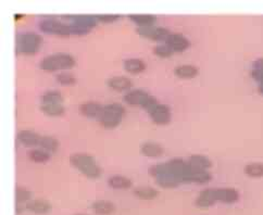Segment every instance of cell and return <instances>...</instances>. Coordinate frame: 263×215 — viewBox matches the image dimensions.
Returning <instances> with one entry per match:
<instances>
[{
  "instance_id": "cell-1",
  "label": "cell",
  "mask_w": 263,
  "mask_h": 215,
  "mask_svg": "<svg viewBox=\"0 0 263 215\" xmlns=\"http://www.w3.org/2000/svg\"><path fill=\"white\" fill-rule=\"evenodd\" d=\"M71 166L79 170L88 178H98L101 175V169L98 166L94 156L84 152L72 153L69 157Z\"/></svg>"
},
{
  "instance_id": "cell-2",
  "label": "cell",
  "mask_w": 263,
  "mask_h": 215,
  "mask_svg": "<svg viewBox=\"0 0 263 215\" xmlns=\"http://www.w3.org/2000/svg\"><path fill=\"white\" fill-rule=\"evenodd\" d=\"M75 59L73 56L66 52H57L46 56L39 63V68L46 72L65 71L72 69L75 66Z\"/></svg>"
},
{
  "instance_id": "cell-3",
  "label": "cell",
  "mask_w": 263,
  "mask_h": 215,
  "mask_svg": "<svg viewBox=\"0 0 263 215\" xmlns=\"http://www.w3.org/2000/svg\"><path fill=\"white\" fill-rule=\"evenodd\" d=\"M63 18L70 21V31L74 35L89 33L99 22L96 14H67Z\"/></svg>"
},
{
  "instance_id": "cell-4",
  "label": "cell",
  "mask_w": 263,
  "mask_h": 215,
  "mask_svg": "<svg viewBox=\"0 0 263 215\" xmlns=\"http://www.w3.org/2000/svg\"><path fill=\"white\" fill-rule=\"evenodd\" d=\"M41 42V36L34 32L19 34L16 38V52L18 55L33 56L38 52Z\"/></svg>"
},
{
  "instance_id": "cell-5",
  "label": "cell",
  "mask_w": 263,
  "mask_h": 215,
  "mask_svg": "<svg viewBox=\"0 0 263 215\" xmlns=\"http://www.w3.org/2000/svg\"><path fill=\"white\" fill-rule=\"evenodd\" d=\"M125 114V107L118 102L106 104L99 117V123L106 128H115L120 125Z\"/></svg>"
},
{
  "instance_id": "cell-6",
  "label": "cell",
  "mask_w": 263,
  "mask_h": 215,
  "mask_svg": "<svg viewBox=\"0 0 263 215\" xmlns=\"http://www.w3.org/2000/svg\"><path fill=\"white\" fill-rule=\"evenodd\" d=\"M149 174L155 179V183L163 188H175L182 184L180 179L169 170L166 162L150 167Z\"/></svg>"
},
{
  "instance_id": "cell-7",
  "label": "cell",
  "mask_w": 263,
  "mask_h": 215,
  "mask_svg": "<svg viewBox=\"0 0 263 215\" xmlns=\"http://www.w3.org/2000/svg\"><path fill=\"white\" fill-rule=\"evenodd\" d=\"M124 101L131 105H139L149 112L159 102L153 96L149 95L144 89H133L130 90L124 96Z\"/></svg>"
},
{
  "instance_id": "cell-8",
  "label": "cell",
  "mask_w": 263,
  "mask_h": 215,
  "mask_svg": "<svg viewBox=\"0 0 263 215\" xmlns=\"http://www.w3.org/2000/svg\"><path fill=\"white\" fill-rule=\"evenodd\" d=\"M39 30L46 34H51L61 36V37H68L71 35L70 26L67 23H63L62 21L57 20L55 18H45L38 23Z\"/></svg>"
},
{
  "instance_id": "cell-9",
  "label": "cell",
  "mask_w": 263,
  "mask_h": 215,
  "mask_svg": "<svg viewBox=\"0 0 263 215\" xmlns=\"http://www.w3.org/2000/svg\"><path fill=\"white\" fill-rule=\"evenodd\" d=\"M136 32L138 35L141 36V37H145L151 40H166L170 36V34H171L167 27L154 26V25L137 27Z\"/></svg>"
},
{
  "instance_id": "cell-10",
  "label": "cell",
  "mask_w": 263,
  "mask_h": 215,
  "mask_svg": "<svg viewBox=\"0 0 263 215\" xmlns=\"http://www.w3.org/2000/svg\"><path fill=\"white\" fill-rule=\"evenodd\" d=\"M148 113L153 123L158 125H167L171 121V110L168 104L158 103Z\"/></svg>"
},
{
  "instance_id": "cell-11",
  "label": "cell",
  "mask_w": 263,
  "mask_h": 215,
  "mask_svg": "<svg viewBox=\"0 0 263 215\" xmlns=\"http://www.w3.org/2000/svg\"><path fill=\"white\" fill-rule=\"evenodd\" d=\"M166 44L171 48L174 52H183L190 46V41L186 36L181 33H171L166 39Z\"/></svg>"
},
{
  "instance_id": "cell-12",
  "label": "cell",
  "mask_w": 263,
  "mask_h": 215,
  "mask_svg": "<svg viewBox=\"0 0 263 215\" xmlns=\"http://www.w3.org/2000/svg\"><path fill=\"white\" fill-rule=\"evenodd\" d=\"M25 207L27 211H30L34 214L42 215L50 212L52 209V205L46 199H33L30 202L25 204Z\"/></svg>"
},
{
  "instance_id": "cell-13",
  "label": "cell",
  "mask_w": 263,
  "mask_h": 215,
  "mask_svg": "<svg viewBox=\"0 0 263 215\" xmlns=\"http://www.w3.org/2000/svg\"><path fill=\"white\" fill-rule=\"evenodd\" d=\"M215 195L217 202L223 203H235L239 199L238 191L235 188H215Z\"/></svg>"
},
{
  "instance_id": "cell-14",
  "label": "cell",
  "mask_w": 263,
  "mask_h": 215,
  "mask_svg": "<svg viewBox=\"0 0 263 215\" xmlns=\"http://www.w3.org/2000/svg\"><path fill=\"white\" fill-rule=\"evenodd\" d=\"M217 202L216 195H215V188H207L202 191H200L198 197L196 198V205L201 209H207V207L213 205Z\"/></svg>"
},
{
  "instance_id": "cell-15",
  "label": "cell",
  "mask_w": 263,
  "mask_h": 215,
  "mask_svg": "<svg viewBox=\"0 0 263 215\" xmlns=\"http://www.w3.org/2000/svg\"><path fill=\"white\" fill-rule=\"evenodd\" d=\"M40 137L41 136H39L36 132L28 131V130L20 131L17 135L18 140L26 147H34L39 145Z\"/></svg>"
},
{
  "instance_id": "cell-16",
  "label": "cell",
  "mask_w": 263,
  "mask_h": 215,
  "mask_svg": "<svg viewBox=\"0 0 263 215\" xmlns=\"http://www.w3.org/2000/svg\"><path fill=\"white\" fill-rule=\"evenodd\" d=\"M163 147L158 142L145 141L140 145V152L148 157H158L163 154Z\"/></svg>"
},
{
  "instance_id": "cell-17",
  "label": "cell",
  "mask_w": 263,
  "mask_h": 215,
  "mask_svg": "<svg viewBox=\"0 0 263 215\" xmlns=\"http://www.w3.org/2000/svg\"><path fill=\"white\" fill-rule=\"evenodd\" d=\"M107 85L113 90L123 91L129 90L132 87V81L126 76H113L107 81Z\"/></svg>"
},
{
  "instance_id": "cell-18",
  "label": "cell",
  "mask_w": 263,
  "mask_h": 215,
  "mask_svg": "<svg viewBox=\"0 0 263 215\" xmlns=\"http://www.w3.org/2000/svg\"><path fill=\"white\" fill-rule=\"evenodd\" d=\"M102 107L103 105L96 101H87L80 105V111L87 118H99L102 112Z\"/></svg>"
},
{
  "instance_id": "cell-19",
  "label": "cell",
  "mask_w": 263,
  "mask_h": 215,
  "mask_svg": "<svg viewBox=\"0 0 263 215\" xmlns=\"http://www.w3.org/2000/svg\"><path fill=\"white\" fill-rule=\"evenodd\" d=\"M188 166L193 170H205L208 171L212 167V162L208 156L203 154H193L189 156Z\"/></svg>"
},
{
  "instance_id": "cell-20",
  "label": "cell",
  "mask_w": 263,
  "mask_h": 215,
  "mask_svg": "<svg viewBox=\"0 0 263 215\" xmlns=\"http://www.w3.org/2000/svg\"><path fill=\"white\" fill-rule=\"evenodd\" d=\"M90 207L98 215H110L116 211V205L108 200H97L91 203Z\"/></svg>"
},
{
  "instance_id": "cell-21",
  "label": "cell",
  "mask_w": 263,
  "mask_h": 215,
  "mask_svg": "<svg viewBox=\"0 0 263 215\" xmlns=\"http://www.w3.org/2000/svg\"><path fill=\"white\" fill-rule=\"evenodd\" d=\"M199 73V69L193 64H181L174 69V74L180 78H193Z\"/></svg>"
},
{
  "instance_id": "cell-22",
  "label": "cell",
  "mask_w": 263,
  "mask_h": 215,
  "mask_svg": "<svg viewBox=\"0 0 263 215\" xmlns=\"http://www.w3.org/2000/svg\"><path fill=\"white\" fill-rule=\"evenodd\" d=\"M124 70L129 72L131 74H138L140 72L145 71L146 69V63L138 58H131L126 59L123 63Z\"/></svg>"
},
{
  "instance_id": "cell-23",
  "label": "cell",
  "mask_w": 263,
  "mask_h": 215,
  "mask_svg": "<svg viewBox=\"0 0 263 215\" xmlns=\"http://www.w3.org/2000/svg\"><path fill=\"white\" fill-rule=\"evenodd\" d=\"M211 179V174L205 170H193L190 168L188 174V183L204 184Z\"/></svg>"
},
{
  "instance_id": "cell-24",
  "label": "cell",
  "mask_w": 263,
  "mask_h": 215,
  "mask_svg": "<svg viewBox=\"0 0 263 215\" xmlns=\"http://www.w3.org/2000/svg\"><path fill=\"white\" fill-rule=\"evenodd\" d=\"M158 190L150 186H138L134 189V195L141 200H153L158 196Z\"/></svg>"
},
{
  "instance_id": "cell-25",
  "label": "cell",
  "mask_w": 263,
  "mask_h": 215,
  "mask_svg": "<svg viewBox=\"0 0 263 215\" xmlns=\"http://www.w3.org/2000/svg\"><path fill=\"white\" fill-rule=\"evenodd\" d=\"M129 18L131 21L136 23L138 27L141 26H149L153 25V23L157 21V17L153 16V14H143V13H137V14H129Z\"/></svg>"
},
{
  "instance_id": "cell-26",
  "label": "cell",
  "mask_w": 263,
  "mask_h": 215,
  "mask_svg": "<svg viewBox=\"0 0 263 215\" xmlns=\"http://www.w3.org/2000/svg\"><path fill=\"white\" fill-rule=\"evenodd\" d=\"M108 185L115 189H127L132 186V181L126 176L113 175L108 178Z\"/></svg>"
},
{
  "instance_id": "cell-27",
  "label": "cell",
  "mask_w": 263,
  "mask_h": 215,
  "mask_svg": "<svg viewBox=\"0 0 263 215\" xmlns=\"http://www.w3.org/2000/svg\"><path fill=\"white\" fill-rule=\"evenodd\" d=\"M40 110L49 117H60L66 111L63 103H41Z\"/></svg>"
},
{
  "instance_id": "cell-28",
  "label": "cell",
  "mask_w": 263,
  "mask_h": 215,
  "mask_svg": "<svg viewBox=\"0 0 263 215\" xmlns=\"http://www.w3.org/2000/svg\"><path fill=\"white\" fill-rule=\"evenodd\" d=\"M39 146L41 149L46 150L47 152H55L59 148V141L52 136H41L39 140Z\"/></svg>"
},
{
  "instance_id": "cell-29",
  "label": "cell",
  "mask_w": 263,
  "mask_h": 215,
  "mask_svg": "<svg viewBox=\"0 0 263 215\" xmlns=\"http://www.w3.org/2000/svg\"><path fill=\"white\" fill-rule=\"evenodd\" d=\"M63 97L59 90L50 89L41 95V103H62Z\"/></svg>"
},
{
  "instance_id": "cell-30",
  "label": "cell",
  "mask_w": 263,
  "mask_h": 215,
  "mask_svg": "<svg viewBox=\"0 0 263 215\" xmlns=\"http://www.w3.org/2000/svg\"><path fill=\"white\" fill-rule=\"evenodd\" d=\"M32 200V192L22 186H17L16 188V204L25 205Z\"/></svg>"
},
{
  "instance_id": "cell-31",
  "label": "cell",
  "mask_w": 263,
  "mask_h": 215,
  "mask_svg": "<svg viewBox=\"0 0 263 215\" xmlns=\"http://www.w3.org/2000/svg\"><path fill=\"white\" fill-rule=\"evenodd\" d=\"M28 157L36 163H44L50 159V154L44 149H32L28 151Z\"/></svg>"
},
{
  "instance_id": "cell-32",
  "label": "cell",
  "mask_w": 263,
  "mask_h": 215,
  "mask_svg": "<svg viewBox=\"0 0 263 215\" xmlns=\"http://www.w3.org/2000/svg\"><path fill=\"white\" fill-rule=\"evenodd\" d=\"M245 173L250 177H262L263 176V164L251 163L245 167Z\"/></svg>"
},
{
  "instance_id": "cell-33",
  "label": "cell",
  "mask_w": 263,
  "mask_h": 215,
  "mask_svg": "<svg viewBox=\"0 0 263 215\" xmlns=\"http://www.w3.org/2000/svg\"><path fill=\"white\" fill-rule=\"evenodd\" d=\"M56 80L57 82L65 86L73 85L76 83V77L72 73H69V72H61V73L57 74Z\"/></svg>"
},
{
  "instance_id": "cell-34",
  "label": "cell",
  "mask_w": 263,
  "mask_h": 215,
  "mask_svg": "<svg viewBox=\"0 0 263 215\" xmlns=\"http://www.w3.org/2000/svg\"><path fill=\"white\" fill-rule=\"evenodd\" d=\"M153 53L155 56L160 57V58H169V57L173 56L174 51L167 44H165V45H157V46H155L153 48Z\"/></svg>"
},
{
  "instance_id": "cell-35",
  "label": "cell",
  "mask_w": 263,
  "mask_h": 215,
  "mask_svg": "<svg viewBox=\"0 0 263 215\" xmlns=\"http://www.w3.org/2000/svg\"><path fill=\"white\" fill-rule=\"evenodd\" d=\"M97 19L99 22H102V23H112V22H116L119 19L122 18L121 14L118 13H101V14H96Z\"/></svg>"
},
{
  "instance_id": "cell-36",
  "label": "cell",
  "mask_w": 263,
  "mask_h": 215,
  "mask_svg": "<svg viewBox=\"0 0 263 215\" xmlns=\"http://www.w3.org/2000/svg\"><path fill=\"white\" fill-rule=\"evenodd\" d=\"M24 210H26L25 205H23V204H16V213H17L18 215L21 214V213H23Z\"/></svg>"
},
{
  "instance_id": "cell-37",
  "label": "cell",
  "mask_w": 263,
  "mask_h": 215,
  "mask_svg": "<svg viewBox=\"0 0 263 215\" xmlns=\"http://www.w3.org/2000/svg\"><path fill=\"white\" fill-rule=\"evenodd\" d=\"M24 17V14H20V13H16L13 16V18H14V20H20V19H22Z\"/></svg>"
},
{
  "instance_id": "cell-38",
  "label": "cell",
  "mask_w": 263,
  "mask_h": 215,
  "mask_svg": "<svg viewBox=\"0 0 263 215\" xmlns=\"http://www.w3.org/2000/svg\"><path fill=\"white\" fill-rule=\"evenodd\" d=\"M259 91L263 95V82H261L259 85Z\"/></svg>"
},
{
  "instance_id": "cell-39",
  "label": "cell",
  "mask_w": 263,
  "mask_h": 215,
  "mask_svg": "<svg viewBox=\"0 0 263 215\" xmlns=\"http://www.w3.org/2000/svg\"><path fill=\"white\" fill-rule=\"evenodd\" d=\"M73 215H89V214H86V213H76V214H73Z\"/></svg>"
}]
</instances>
